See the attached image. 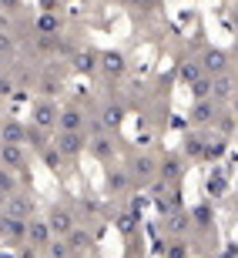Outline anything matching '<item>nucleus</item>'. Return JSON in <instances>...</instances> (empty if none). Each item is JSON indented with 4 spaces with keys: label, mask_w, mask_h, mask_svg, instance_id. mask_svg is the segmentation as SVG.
<instances>
[{
    "label": "nucleus",
    "mask_w": 238,
    "mask_h": 258,
    "mask_svg": "<svg viewBox=\"0 0 238 258\" xmlns=\"http://www.w3.org/2000/svg\"><path fill=\"white\" fill-rule=\"evenodd\" d=\"M0 211H7V215H14V218H20V221L34 218V195H27V191H14L7 201H4V208H0Z\"/></svg>",
    "instance_id": "nucleus-12"
},
{
    "label": "nucleus",
    "mask_w": 238,
    "mask_h": 258,
    "mask_svg": "<svg viewBox=\"0 0 238 258\" xmlns=\"http://www.w3.org/2000/svg\"><path fill=\"white\" fill-rule=\"evenodd\" d=\"M50 148L64 158V161H74L87 151V134H74V131H57L50 138Z\"/></svg>",
    "instance_id": "nucleus-1"
},
{
    "label": "nucleus",
    "mask_w": 238,
    "mask_h": 258,
    "mask_svg": "<svg viewBox=\"0 0 238 258\" xmlns=\"http://www.w3.org/2000/svg\"><path fill=\"white\" fill-rule=\"evenodd\" d=\"M14 91H17V84H14V77L0 71V97H14Z\"/></svg>",
    "instance_id": "nucleus-37"
},
{
    "label": "nucleus",
    "mask_w": 238,
    "mask_h": 258,
    "mask_svg": "<svg viewBox=\"0 0 238 258\" xmlns=\"http://www.w3.org/2000/svg\"><path fill=\"white\" fill-rule=\"evenodd\" d=\"M97 57H101V50H94V47H77L74 54H71V67H74L77 74L91 77V74H97Z\"/></svg>",
    "instance_id": "nucleus-16"
},
{
    "label": "nucleus",
    "mask_w": 238,
    "mask_h": 258,
    "mask_svg": "<svg viewBox=\"0 0 238 258\" xmlns=\"http://www.w3.org/2000/svg\"><path fill=\"white\" fill-rule=\"evenodd\" d=\"M218 111L221 107L215 104V101H191V111H188V124L191 127H208V124H215V117H218Z\"/></svg>",
    "instance_id": "nucleus-10"
},
{
    "label": "nucleus",
    "mask_w": 238,
    "mask_h": 258,
    "mask_svg": "<svg viewBox=\"0 0 238 258\" xmlns=\"http://www.w3.org/2000/svg\"><path fill=\"white\" fill-rule=\"evenodd\" d=\"M40 161L47 164V168H50L54 174H61V171H64V158H61V154L54 151V148H44V151H40Z\"/></svg>",
    "instance_id": "nucleus-33"
},
{
    "label": "nucleus",
    "mask_w": 238,
    "mask_h": 258,
    "mask_svg": "<svg viewBox=\"0 0 238 258\" xmlns=\"http://www.w3.org/2000/svg\"><path fill=\"white\" fill-rule=\"evenodd\" d=\"M188 241H185V238H174L171 241V245H168V255H164V258H188Z\"/></svg>",
    "instance_id": "nucleus-36"
},
{
    "label": "nucleus",
    "mask_w": 238,
    "mask_h": 258,
    "mask_svg": "<svg viewBox=\"0 0 238 258\" xmlns=\"http://www.w3.org/2000/svg\"><path fill=\"white\" fill-rule=\"evenodd\" d=\"M17 258H40V248H34V245H20Z\"/></svg>",
    "instance_id": "nucleus-41"
},
{
    "label": "nucleus",
    "mask_w": 238,
    "mask_h": 258,
    "mask_svg": "<svg viewBox=\"0 0 238 258\" xmlns=\"http://www.w3.org/2000/svg\"><path fill=\"white\" fill-rule=\"evenodd\" d=\"M24 134H27V121H20V117L0 121V144H20L24 148Z\"/></svg>",
    "instance_id": "nucleus-17"
},
{
    "label": "nucleus",
    "mask_w": 238,
    "mask_h": 258,
    "mask_svg": "<svg viewBox=\"0 0 238 258\" xmlns=\"http://www.w3.org/2000/svg\"><path fill=\"white\" fill-rule=\"evenodd\" d=\"M0 168H7L14 174H27V151L20 144H0Z\"/></svg>",
    "instance_id": "nucleus-11"
},
{
    "label": "nucleus",
    "mask_w": 238,
    "mask_h": 258,
    "mask_svg": "<svg viewBox=\"0 0 238 258\" xmlns=\"http://www.w3.org/2000/svg\"><path fill=\"white\" fill-rule=\"evenodd\" d=\"M20 10H24V0H0V14H10L14 17Z\"/></svg>",
    "instance_id": "nucleus-39"
},
{
    "label": "nucleus",
    "mask_w": 238,
    "mask_h": 258,
    "mask_svg": "<svg viewBox=\"0 0 238 258\" xmlns=\"http://www.w3.org/2000/svg\"><path fill=\"white\" fill-rule=\"evenodd\" d=\"M121 121H124V107H121V104H111V101H107V104L101 107V114H97V124L104 127V131H114V127H121Z\"/></svg>",
    "instance_id": "nucleus-21"
},
{
    "label": "nucleus",
    "mask_w": 238,
    "mask_h": 258,
    "mask_svg": "<svg viewBox=\"0 0 238 258\" xmlns=\"http://www.w3.org/2000/svg\"><path fill=\"white\" fill-rule=\"evenodd\" d=\"M235 127H238L235 114H231V111H218V117H215V131H218V138L228 141L231 134H235Z\"/></svg>",
    "instance_id": "nucleus-27"
},
{
    "label": "nucleus",
    "mask_w": 238,
    "mask_h": 258,
    "mask_svg": "<svg viewBox=\"0 0 238 258\" xmlns=\"http://www.w3.org/2000/svg\"><path fill=\"white\" fill-rule=\"evenodd\" d=\"M198 64H201V71L208 77H218L221 71H228V54L221 47H205V54L198 57Z\"/></svg>",
    "instance_id": "nucleus-15"
},
{
    "label": "nucleus",
    "mask_w": 238,
    "mask_h": 258,
    "mask_svg": "<svg viewBox=\"0 0 238 258\" xmlns=\"http://www.w3.org/2000/svg\"><path fill=\"white\" fill-rule=\"evenodd\" d=\"M37 91H40V97H54V94H61V91H64V77L50 71V74H44V77H40Z\"/></svg>",
    "instance_id": "nucleus-25"
},
{
    "label": "nucleus",
    "mask_w": 238,
    "mask_h": 258,
    "mask_svg": "<svg viewBox=\"0 0 238 258\" xmlns=\"http://www.w3.org/2000/svg\"><path fill=\"white\" fill-rule=\"evenodd\" d=\"M225 191H228V171H221V168L208 171V178H205V195H208V198H221Z\"/></svg>",
    "instance_id": "nucleus-20"
},
{
    "label": "nucleus",
    "mask_w": 238,
    "mask_h": 258,
    "mask_svg": "<svg viewBox=\"0 0 238 258\" xmlns=\"http://www.w3.org/2000/svg\"><path fill=\"white\" fill-rule=\"evenodd\" d=\"M97 74L104 77L107 84H114L128 74V60H124L121 50H101V57H97Z\"/></svg>",
    "instance_id": "nucleus-6"
},
{
    "label": "nucleus",
    "mask_w": 238,
    "mask_h": 258,
    "mask_svg": "<svg viewBox=\"0 0 238 258\" xmlns=\"http://www.w3.org/2000/svg\"><path fill=\"white\" fill-rule=\"evenodd\" d=\"M0 54H4V57H10V54H14V40H10L7 34H0Z\"/></svg>",
    "instance_id": "nucleus-40"
},
{
    "label": "nucleus",
    "mask_w": 238,
    "mask_h": 258,
    "mask_svg": "<svg viewBox=\"0 0 238 258\" xmlns=\"http://www.w3.org/2000/svg\"><path fill=\"white\" fill-rule=\"evenodd\" d=\"M205 154V134H185V148H181V158H191V161H201Z\"/></svg>",
    "instance_id": "nucleus-23"
},
{
    "label": "nucleus",
    "mask_w": 238,
    "mask_h": 258,
    "mask_svg": "<svg viewBox=\"0 0 238 258\" xmlns=\"http://www.w3.org/2000/svg\"><path fill=\"white\" fill-rule=\"evenodd\" d=\"M67 248H71V255H84V251H91V245H94V238H91V231H84L81 225H77L71 235H67Z\"/></svg>",
    "instance_id": "nucleus-22"
},
{
    "label": "nucleus",
    "mask_w": 238,
    "mask_h": 258,
    "mask_svg": "<svg viewBox=\"0 0 238 258\" xmlns=\"http://www.w3.org/2000/svg\"><path fill=\"white\" fill-rule=\"evenodd\" d=\"M228 141L225 138H205V154H201V161H218L221 154H225Z\"/></svg>",
    "instance_id": "nucleus-29"
},
{
    "label": "nucleus",
    "mask_w": 238,
    "mask_h": 258,
    "mask_svg": "<svg viewBox=\"0 0 238 258\" xmlns=\"http://www.w3.org/2000/svg\"><path fill=\"white\" fill-rule=\"evenodd\" d=\"M57 111L61 107L50 101V97H40V101H34V107H30V127H40V131L54 134L57 131Z\"/></svg>",
    "instance_id": "nucleus-3"
},
{
    "label": "nucleus",
    "mask_w": 238,
    "mask_h": 258,
    "mask_svg": "<svg viewBox=\"0 0 238 258\" xmlns=\"http://www.w3.org/2000/svg\"><path fill=\"white\" fill-rule=\"evenodd\" d=\"M61 30H64V17L61 14H37V20H34V34L44 40H57Z\"/></svg>",
    "instance_id": "nucleus-14"
},
{
    "label": "nucleus",
    "mask_w": 238,
    "mask_h": 258,
    "mask_svg": "<svg viewBox=\"0 0 238 258\" xmlns=\"http://www.w3.org/2000/svg\"><path fill=\"white\" fill-rule=\"evenodd\" d=\"M221 258H238V245H228V248H225V255Z\"/></svg>",
    "instance_id": "nucleus-43"
},
{
    "label": "nucleus",
    "mask_w": 238,
    "mask_h": 258,
    "mask_svg": "<svg viewBox=\"0 0 238 258\" xmlns=\"http://www.w3.org/2000/svg\"><path fill=\"white\" fill-rule=\"evenodd\" d=\"M87 151L94 154L101 164H111V161H114V151H117V148H114V141H111V134L97 124V121L91 124V134H87Z\"/></svg>",
    "instance_id": "nucleus-4"
},
{
    "label": "nucleus",
    "mask_w": 238,
    "mask_h": 258,
    "mask_svg": "<svg viewBox=\"0 0 238 258\" xmlns=\"http://www.w3.org/2000/svg\"><path fill=\"white\" fill-rule=\"evenodd\" d=\"M47 258H71V248H67L64 238H50L47 245Z\"/></svg>",
    "instance_id": "nucleus-35"
},
{
    "label": "nucleus",
    "mask_w": 238,
    "mask_h": 258,
    "mask_svg": "<svg viewBox=\"0 0 238 258\" xmlns=\"http://www.w3.org/2000/svg\"><path fill=\"white\" fill-rule=\"evenodd\" d=\"M188 218H191V225H198V228H208V225H211V208H208V205H198V208L191 211Z\"/></svg>",
    "instance_id": "nucleus-34"
},
{
    "label": "nucleus",
    "mask_w": 238,
    "mask_h": 258,
    "mask_svg": "<svg viewBox=\"0 0 238 258\" xmlns=\"http://www.w3.org/2000/svg\"><path fill=\"white\" fill-rule=\"evenodd\" d=\"M40 14H61L64 10V0H37Z\"/></svg>",
    "instance_id": "nucleus-38"
},
{
    "label": "nucleus",
    "mask_w": 238,
    "mask_h": 258,
    "mask_svg": "<svg viewBox=\"0 0 238 258\" xmlns=\"http://www.w3.org/2000/svg\"><path fill=\"white\" fill-rule=\"evenodd\" d=\"M27 144L40 154L44 148H50V134H47V131H40V127H30V124H27V134H24V148H27Z\"/></svg>",
    "instance_id": "nucleus-26"
},
{
    "label": "nucleus",
    "mask_w": 238,
    "mask_h": 258,
    "mask_svg": "<svg viewBox=\"0 0 238 258\" xmlns=\"http://www.w3.org/2000/svg\"><path fill=\"white\" fill-rule=\"evenodd\" d=\"M128 174H131V184L144 188V184H154L158 181V158L151 154H134L128 161Z\"/></svg>",
    "instance_id": "nucleus-2"
},
{
    "label": "nucleus",
    "mask_w": 238,
    "mask_h": 258,
    "mask_svg": "<svg viewBox=\"0 0 238 258\" xmlns=\"http://www.w3.org/2000/svg\"><path fill=\"white\" fill-rule=\"evenodd\" d=\"M128 4H134V7H138V10H144V7H154L158 0H128Z\"/></svg>",
    "instance_id": "nucleus-42"
},
{
    "label": "nucleus",
    "mask_w": 238,
    "mask_h": 258,
    "mask_svg": "<svg viewBox=\"0 0 238 258\" xmlns=\"http://www.w3.org/2000/svg\"><path fill=\"white\" fill-rule=\"evenodd\" d=\"M114 225H117V231H121L124 238H131L134 231H138V211H131V208L121 211V215L114 218Z\"/></svg>",
    "instance_id": "nucleus-28"
},
{
    "label": "nucleus",
    "mask_w": 238,
    "mask_h": 258,
    "mask_svg": "<svg viewBox=\"0 0 238 258\" xmlns=\"http://www.w3.org/2000/svg\"><path fill=\"white\" fill-rule=\"evenodd\" d=\"M198 77H205V71H201L198 60H181V67H178V81H181V84L191 87Z\"/></svg>",
    "instance_id": "nucleus-24"
},
{
    "label": "nucleus",
    "mask_w": 238,
    "mask_h": 258,
    "mask_svg": "<svg viewBox=\"0 0 238 258\" xmlns=\"http://www.w3.org/2000/svg\"><path fill=\"white\" fill-rule=\"evenodd\" d=\"M238 91V74H231V71H221L218 77H211V101L215 104H228L231 97H235Z\"/></svg>",
    "instance_id": "nucleus-7"
},
{
    "label": "nucleus",
    "mask_w": 238,
    "mask_h": 258,
    "mask_svg": "<svg viewBox=\"0 0 238 258\" xmlns=\"http://www.w3.org/2000/svg\"><path fill=\"white\" fill-rule=\"evenodd\" d=\"M4 64H7V57H4V54H0V71H4Z\"/></svg>",
    "instance_id": "nucleus-46"
},
{
    "label": "nucleus",
    "mask_w": 238,
    "mask_h": 258,
    "mask_svg": "<svg viewBox=\"0 0 238 258\" xmlns=\"http://www.w3.org/2000/svg\"><path fill=\"white\" fill-rule=\"evenodd\" d=\"M191 225V218H188V211H174V215H168V218H164V228L171 231L174 238H181V231L188 228Z\"/></svg>",
    "instance_id": "nucleus-30"
},
{
    "label": "nucleus",
    "mask_w": 238,
    "mask_h": 258,
    "mask_svg": "<svg viewBox=\"0 0 238 258\" xmlns=\"http://www.w3.org/2000/svg\"><path fill=\"white\" fill-rule=\"evenodd\" d=\"M0 258H10V255H0Z\"/></svg>",
    "instance_id": "nucleus-48"
},
{
    "label": "nucleus",
    "mask_w": 238,
    "mask_h": 258,
    "mask_svg": "<svg viewBox=\"0 0 238 258\" xmlns=\"http://www.w3.org/2000/svg\"><path fill=\"white\" fill-rule=\"evenodd\" d=\"M0 191L7 195H14V191H20V181H17V174L14 171H7V168H0Z\"/></svg>",
    "instance_id": "nucleus-32"
},
{
    "label": "nucleus",
    "mask_w": 238,
    "mask_h": 258,
    "mask_svg": "<svg viewBox=\"0 0 238 258\" xmlns=\"http://www.w3.org/2000/svg\"><path fill=\"white\" fill-rule=\"evenodd\" d=\"M0 241H7V245H24L27 241V221L14 218L7 211H0Z\"/></svg>",
    "instance_id": "nucleus-8"
},
{
    "label": "nucleus",
    "mask_w": 238,
    "mask_h": 258,
    "mask_svg": "<svg viewBox=\"0 0 238 258\" xmlns=\"http://www.w3.org/2000/svg\"><path fill=\"white\" fill-rule=\"evenodd\" d=\"M0 121H4V107H0Z\"/></svg>",
    "instance_id": "nucleus-47"
},
{
    "label": "nucleus",
    "mask_w": 238,
    "mask_h": 258,
    "mask_svg": "<svg viewBox=\"0 0 238 258\" xmlns=\"http://www.w3.org/2000/svg\"><path fill=\"white\" fill-rule=\"evenodd\" d=\"M231 27H235V34H238V4L231 7Z\"/></svg>",
    "instance_id": "nucleus-45"
},
{
    "label": "nucleus",
    "mask_w": 238,
    "mask_h": 258,
    "mask_svg": "<svg viewBox=\"0 0 238 258\" xmlns=\"http://www.w3.org/2000/svg\"><path fill=\"white\" fill-rule=\"evenodd\" d=\"M44 221H47V228H50L54 238H67V235L77 228V215L67 208V205H50V211H47Z\"/></svg>",
    "instance_id": "nucleus-5"
},
{
    "label": "nucleus",
    "mask_w": 238,
    "mask_h": 258,
    "mask_svg": "<svg viewBox=\"0 0 238 258\" xmlns=\"http://www.w3.org/2000/svg\"><path fill=\"white\" fill-rule=\"evenodd\" d=\"M228 104H231V114H235V121H238V91H235V97H231Z\"/></svg>",
    "instance_id": "nucleus-44"
},
{
    "label": "nucleus",
    "mask_w": 238,
    "mask_h": 258,
    "mask_svg": "<svg viewBox=\"0 0 238 258\" xmlns=\"http://www.w3.org/2000/svg\"><path fill=\"white\" fill-rule=\"evenodd\" d=\"M57 131H74V134H87V114L77 104H64L57 111Z\"/></svg>",
    "instance_id": "nucleus-9"
},
{
    "label": "nucleus",
    "mask_w": 238,
    "mask_h": 258,
    "mask_svg": "<svg viewBox=\"0 0 238 258\" xmlns=\"http://www.w3.org/2000/svg\"><path fill=\"white\" fill-rule=\"evenodd\" d=\"M50 228H47V221L44 218H27V241L24 245H34V248H47L50 245Z\"/></svg>",
    "instance_id": "nucleus-18"
},
{
    "label": "nucleus",
    "mask_w": 238,
    "mask_h": 258,
    "mask_svg": "<svg viewBox=\"0 0 238 258\" xmlns=\"http://www.w3.org/2000/svg\"><path fill=\"white\" fill-rule=\"evenodd\" d=\"M181 174H185V158L181 154H164L161 161H158V181L164 184H178L181 181Z\"/></svg>",
    "instance_id": "nucleus-13"
},
{
    "label": "nucleus",
    "mask_w": 238,
    "mask_h": 258,
    "mask_svg": "<svg viewBox=\"0 0 238 258\" xmlns=\"http://www.w3.org/2000/svg\"><path fill=\"white\" fill-rule=\"evenodd\" d=\"M104 188H107V195H111V198L128 191V188H131V174H128V168H111V164H107Z\"/></svg>",
    "instance_id": "nucleus-19"
},
{
    "label": "nucleus",
    "mask_w": 238,
    "mask_h": 258,
    "mask_svg": "<svg viewBox=\"0 0 238 258\" xmlns=\"http://www.w3.org/2000/svg\"><path fill=\"white\" fill-rule=\"evenodd\" d=\"M188 91H191V101H208V97H211V77H208V74L198 77V81H195Z\"/></svg>",
    "instance_id": "nucleus-31"
}]
</instances>
